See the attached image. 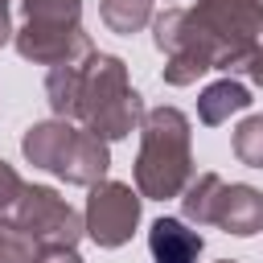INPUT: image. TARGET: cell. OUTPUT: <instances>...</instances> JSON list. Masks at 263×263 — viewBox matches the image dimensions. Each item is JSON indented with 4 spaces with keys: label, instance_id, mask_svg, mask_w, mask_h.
I'll list each match as a JSON object with an SVG mask.
<instances>
[{
    "label": "cell",
    "instance_id": "6da1fadb",
    "mask_svg": "<svg viewBox=\"0 0 263 263\" xmlns=\"http://www.w3.org/2000/svg\"><path fill=\"white\" fill-rule=\"evenodd\" d=\"M263 37V0H197L152 16V41L164 53L160 78L189 86L205 70L238 74Z\"/></svg>",
    "mask_w": 263,
    "mask_h": 263
},
{
    "label": "cell",
    "instance_id": "7a4b0ae2",
    "mask_svg": "<svg viewBox=\"0 0 263 263\" xmlns=\"http://www.w3.org/2000/svg\"><path fill=\"white\" fill-rule=\"evenodd\" d=\"M193 177V127L181 107H152L140 119V152H136V193L144 201L181 197Z\"/></svg>",
    "mask_w": 263,
    "mask_h": 263
},
{
    "label": "cell",
    "instance_id": "3957f363",
    "mask_svg": "<svg viewBox=\"0 0 263 263\" xmlns=\"http://www.w3.org/2000/svg\"><path fill=\"white\" fill-rule=\"evenodd\" d=\"M78 103H74V123L95 132L99 140H127L140 119H144V99L127 82V66L115 53L90 49L78 66Z\"/></svg>",
    "mask_w": 263,
    "mask_h": 263
},
{
    "label": "cell",
    "instance_id": "277c9868",
    "mask_svg": "<svg viewBox=\"0 0 263 263\" xmlns=\"http://www.w3.org/2000/svg\"><path fill=\"white\" fill-rule=\"evenodd\" d=\"M21 152L33 168H45V173L62 177L66 185H82V189L103 181L107 168H111L107 140L86 132L82 123L58 119V115L41 119V123H29L25 136H21Z\"/></svg>",
    "mask_w": 263,
    "mask_h": 263
},
{
    "label": "cell",
    "instance_id": "5b68a950",
    "mask_svg": "<svg viewBox=\"0 0 263 263\" xmlns=\"http://www.w3.org/2000/svg\"><path fill=\"white\" fill-rule=\"evenodd\" d=\"M181 214L189 226H218L234 238L263 230V193L242 181H222L218 173H193L181 189Z\"/></svg>",
    "mask_w": 263,
    "mask_h": 263
},
{
    "label": "cell",
    "instance_id": "8992f818",
    "mask_svg": "<svg viewBox=\"0 0 263 263\" xmlns=\"http://www.w3.org/2000/svg\"><path fill=\"white\" fill-rule=\"evenodd\" d=\"M140 193L123 181H95L90 185V197H86V210H82V226H86V238L103 251H115L123 242H132L136 226H140Z\"/></svg>",
    "mask_w": 263,
    "mask_h": 263
},
{
    "label": "cell",
    "instance_id": "52a82bcc",
    "mask_svg": "<svg viewBox=\"0 0 263 263\" xmlns=\"http://www.w3.org/2000/svg\"><path fill=\"white\" fill-rule=\"evenodd\" d=\"M12 226L25 230L29 238H37L45 251L53 247H78V238L86 234L82 214L49 185H25V197L12 214Z\"/></svg>",
    "mask_w": 263,
    "mask_h": 263
},
{
    "label": "cell",
    "instance_id": "ba28073f",
    "mask_svg": "<svg viewBox=\"0 0 263 263\" xmlns=\"http://www.w3.org/2000/svg\"><path fill=\"white\" fill-rule=\"evenodd\" d=\"M12 45H16V53H21L25 62H33V66L82 62V58L95 49V41H90V33H86L82 25L58 29V25H33V21H25V25L12 33Z\"/></svg>",
    "mask_w": 263,
    "mask_h": 263
},
{
    "label": "cell",
    "instance_id": "9c48e42d",
    "mask_svg": "<svg viewBox=\"0 0 263 263\" xmlns=\"http://www.w3.org/2000/svg\"><path fill=\"white\" fill-rule=\"evenodd\" d=\"M148 251H152V263H197L205 251V238L185 218H156L148 226Z\"/></svg>",
    "mask_w": 263,
    "mask_h": 263
},
{
    "label": "cell",
    "instance_id": "30bf717a",
    "mask_svg": "<svg viewBox=\"0 0 263 263\" xmlns=\"http://www.w3.org/2000/svg\"><path fill=\"white\" fill-rule=\"evenodd\" d=\"M247 107H251V90L234 78H218L197 95V119L205 127H218V123H226L230 115H238Z\"/></svg>",
    "mask_w": 263,
    "mask_h": 263
},
{
    "label": "cell",
    "instance_id": "8fae6325",
    "mask_svg": "<svg viewBox=\"0 0 263 263\" xmlns=\"http://www.w3.org/2000/svg\"><path fill=\"white\" fill-rule=\"evenodd\" d=\"M152 4L156 0H99V16H103V25L111 29V33H123V37H132V33H140L144 25H152Z\"/></svg>",
    "mask_w": 263,
    "mask_h": 263
},
{
    "label": "cell",
    "instance_id": "7c38bea8",
    "mask_svg": "<svg viewBox=\"0 0 263 263\" xmlns=\"http://www.w3.org/2000/svg\"><path fill=\"white\" fill-rule=\"evenodd\" d=\"M25 21L33 25H58V29H74L82 25V0H21Z\"/></svg>",
    "mask_w": 263,
    "mask_h": 263
},
{
    "label": "cell",
    "instance_id": "4fadbf2b",
    "mask_svg": "<svg viewBox=\"0 0 263 263\" xmlns=\"http://www.w3.org/2000/svg\"><path fill=\"white\" fill-rule=\"evenodd\" d=\"M230 148H234V156H238L247 168H263V115H247V119L234 127Z\"/></svg>",
    "mask_w": 263,
    "mask_h": 263
},
{
    "label": "cell",
    "instance_id": "5bb4252c",
    "mask_svg": "<svg viewBox=\"0 0 263 263\" xmlns=\"http://www.w3.org/2000/svg\"><path fill=\"white\" fill-rule=\"evenodd\" d=\"M45 247L16 226H0V263H41Z\"/></svg>",
    "mask_w": 263,
    "mask_h": 263
},
{
    "label": "cell",
    "instance_id": "9a60e30c",
    "mask_svg": "<svg viewBox=\"0 0 263 263\" xmlns=\"http://www.w3.org/2000/svg\"><path fill=\"white\" fill-rule=\"evenodd\" d=\"M25 177L8 164V160H0V226H12V214H16V205H21V197H25Z\"/></svg>",
    "mask_w": 263,
    "mask_h": 263
},
{
    "label": "cell",
    "instance_id": "2e32d148",
    "mask_svg": "<svg viewBox=\"0 0 263 263\" xmlns=\"http://www.w3.org/2000/svg\"><path fill=\"white\" fill-rule=\"evenodd\" d=\"M238 74H247V78H251V82H255V86L263 90V41L255 45V53H251V58L242 62V70H238Z\"/></svg>",
    "mask_w": 263,
    "mask_h": 263
},
{
    "label": "cell",
    "instance_id": "e0dca14e",
    "mask_svg": "<svg viewBox=\"0 0 263 263\" xmlns=\"http://www.w3.org/2000/svg\"><path fill=\"white\" fill-rule=\"evenodd\" d=\"M41 263H82V255H78V247H53L41 255Z\"/></svg>",
    "mask_w": 263,
    "mask_h": 263
},
{
    "label": "cell",
    "instance_id": "ac0fdd59",
    "mask_svg": "<svg viewBox=\"0 0 263 263\" xmlns=\"http://www.w3.org/2000/svg\"><path fill=\"white\" fill-rule=\"evenodd\" d=\"M12 33H16V29H12V21H8V8H0V45H8Z\"/></svg>",
    "mask_w": 263,
    "mask_h": 263
},
{
    "label": "cell",
    "instance_id": "d6986e66",
    "mask_svg": "<svg viewBox=\"0 0 263 263\" xmlns=\"http://www.w3.org/2000/svg\"><path fill=\"white\" fill-rule=\"evenodd\" d=\"M218 263H238V259H218Z\"/></svg>",
    "mask_w": 263,
    "mask_h": 263
},
{
    "label": "cell",
    "instance_id": "ffe728a7",
    "mask_svg": "<svg viewBox=\"0 0 263 263\" xmlns=\"http://www.w3.org/2000/svg\"><path fill=\"white\" fill-rule=\"evenodd\" d=\"M0 8H8V0H0Z\"/></svg>",
    "mask_w": 263,
    "mask_h": 263
}]
</instances>
